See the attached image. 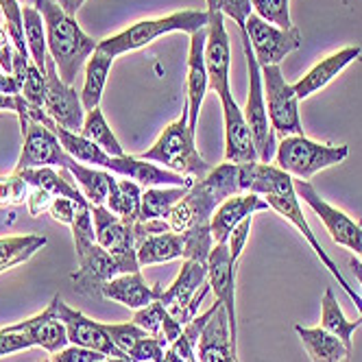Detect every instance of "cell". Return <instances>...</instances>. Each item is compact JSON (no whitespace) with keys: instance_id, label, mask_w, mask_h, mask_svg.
I'll list each match as a JSON object with an SVG mask.
<instances>
[{"instance_id":"cell-1","label":"cell","mask_w":362,"mask_h":362,"mask_svg":"<svg viewBox=\"0 0 362 362\" xmlns=\"http://www.w3.org/2000/svg\"><path fill=\"white\" fill-rule=\"evenodd\" d=\"M251 192L260 194L269 203L271 210H275L279 216L291 221L301 231V236L308 240L310 247H313V251L317 253L319 260L325 264V269L332 273V277L341 284V288L347 293V297L362 310V297L349 286L347 279L343 277V273L339 271V267L332 262V257L325 253V249L317 240L313 227L308 225V221L303 216V210H301V199L295 192V179L288 173H284L281 168H277L275 164L257 162L255 164V175H253V184H251Z\"/></svg>"},{"instance_id":"cell-2","label":"cell","mask_w":362,"mask_h":362,"mask_svg":"<svg viewBox=\"0 0 362 362\" xmlns=\"http://www.w3.org/2000/svg\"><path fill=\"white\" fill-rule=\"evenodd\" d=\"M35 7L44 18L48 57L55 62L62 81L74 86L76 74L98 48V42L83 33L74 16H68L55 0H35Z\"/></svg>"},{"instance_id":"cell-3","label":"cell","mask_w":362,"mask_h":362,"mask_svg":"<svg viewBox=\"0 0 362 362\" xmlns=\"http://www.w3.org/2000/svg\"><path fill=\"white\" fill-rule=\"evenodd\" d=\"M194 136H197V132L188 127V107H184L181 118L175 120L173 124H168L162 132V136L158 138V142H155L148 151L136 155V158L151 162V164H158L177 175L203 179L212 168L199 155Z\"/></svg>"},{"instance_id":"cell-4","label":"cell","mask_w":362,"mask_h":362,"mask_svg":"<svg viewBox=\"0 0 362 362\" xmlns=\"http://www.w3.org/2000/svg\"><path fill=\"white\" fill-rule=\"evenodd\" d=\"M208 20H210L208 11H192V9L177 11V13H170L166 18L140 20V22L132 24V27H127L124 31L100 40L98 50H103V53H107L116 59L118 55L134 53V50H140V48L153 44L158 37L175 33V31L192 35L194 31L208 27Z\"/></svg>"},{"instance_id":"cell-5","label":"cell","mask_w":362,"mask_h":362,"mask_svg":"<svg viewBox=\"0 0 362 362\" xmlns=\"http://www.w3.org/2000/svg\"><path fill=\"white\" fill-rule=\"evenodd\" d=\"M347 144H321L305 136L281 138L275 151V166L288 173L293 179L310 181L317 173L332 168L347 160Z\"/></svg>"},{"instance_id":"cell-6","label":"cell","mask_w":362,"mask_h":362,"mask_svg":"<svg viewBox=\"0 0 362 362\" xmlns=\"http://www.w3.org/2000/svg\"><path fill=\"white\" fill-rule=\"evenodd\" d=\"M240 33H243L245 59H247V70H249V94H247V105H245L243 114L251 127L255 151H257V162L271 164V160L275 158L277 144H275V132H273L271 120H269V112H267L262 70H260V66H257V59L251 50L247 33L245 31H240Z\"/></svg>"},{"instance_id":"cell-7","label":"cell","mask_w":362,"mask_h":362,"mask_svg":"<svg viewBox=\"0 0 362 362\" xmlns=\"http://www.w3.org/2000/svg\"><path fill=\"white\" fill-rule=\"evenodd\" d=\"M76 257H79V269L70 275V279L74 284V291L86 297L100 295L103 286H105L110 279L124 275V273H136L142 269L138 262V253L112 255L96 243Z\"/></svg>"},{"instance_id":"cell-8","label":"cell","mask_w":362,"mask_h":362,"mask_svg":"<svg viewBox=\"0 0 362 362\" xmlns=\"http://www.w3.org/2000/svg\"><path fill=\"white\" fill-rule=\"evenodd\" d=\"M262 83H264V98L267 112L273 132L281 138L288 136H303V124L299 116V96L295 88L286 81L279 66H264Z\"/></svg>"},{"instance_id":"cell-9","label":"cell","mask_w":362,"mask_h":362,"mask_svg":"<svg viewBox=\"0 0 362 362\" xmlns=\"http://www.w3.org/2000/svg\"><path fill=\"white\" fill-rule=\"evenodd\" d=\"M249 37L251 50L257 59V66H279L286 55H291L293 50L301 46V33L297 27L293 29H277L273 24L264 22L262 18H257L251 13L245 22L243 29Z\"/></svg>"},{"instance_id":"cell-10","label":"cell","mask_w":362,"mask_h":362,"mask_svg":"<svg viewBox=\"0 0 362 362\" xmlns=\"http://www.w3.org/2000/svg\"><path fill=\"white\" fill-rule=\"evenodd\" d=\"M295 192L321 218V223L325 225V229L329 231V236L336 245L354 251L356 255L362 251V223L354 221L349 214H345L343 210L334 208L325 199H321L310 181L295 179Z\"/></svg>"},{"instance_id":"cell-11","label":"cell","mask_w":362,"mask_h":362,"mask_svg":"<svg viewBox=\"0 0 362 362\" xmlns=\"http://www.w3.org/2000/svg\"><path fill=\"white\" fill-rule=\"evenodd\" d=\"M44 112L53 118L59 127L68 129L72 134H79L83 120H86V110L81 103V94L68 83L62 81L57 72V66L53 59H46V98H44Z\"/></svg>"},{"instance_id":"cell-12","label":"cell","mask_w":362,"mask_h":362,"mask_svg":"<svg viewBox=\"0 0 362 362\" xmlns=\"http://www.w3.org/2000/svg\"><path fill=\"white\" fill-rule=\"evenodd\" d=\"M22 138L24 142H22V153L16 164V173L27 170V168H44V166L66 168L72 160L66 153V148L62 146L53 129L37 120L27 122V132L22 134Z\"/></svg>"},{"instance_id":"cell-13","label":"cell","mask_w":362,"mask_h":362,"mask_svg":"<svg viewBox=\"0 0 362 362\" xmlns=\"http://www.w3.org/2000/svg\"><path fill=\"white\" fill-rule=\"evenodd\" d=\"M208 284L216 301L225 308L229 319L231 345L238 349V321H236V262L231 260L227 243L214 245L208 257Z\"/></svg>"},{"instance_id":"cell-14","label":"cell","mask_w":362,"mask_h":362,"mask_svg":"<svg viewBox=\"0 0 362 362\" xmlns=\"http://www.w3.org/2000/svg\"><path fill=\"white\" fill-rule=\"evenodd\" d=\"M53 305L57 310L59 319L66 325L70 345H79V347L94 349V351L107 356V358H127V354L120 351L114 345L112 336L107 334V329H105V325H103V323L88 319L81 313V310H74L68 303H64L62 297H53Z\"/></svg>"},{"instance_id":"cell-15","label":"cell","mask_w":362,"mask_h":362,"mask_svg":"<svg viewBox=\"0 0 362 362\" xmlns=\"http://www.w3.org/2000/svg\"><path fill=\"white\" fill-rule=\"evenodd\" d=\"M208 40H205V66H208L210 88L216 92L218 100H225L231 94L229 88V66H231V46L225 29V16L214 9L208 11Z\"/></svg>"},{"instance_id":"cell-16","label":"cell","mask_w":362,"mask_h":362,"mask_svg":"<svg viewBox=\"0 0 362 362\" xmlns=\"http://www.w3.org/2000/svg\"><path fill=\"white\" fill-rule=\"evenodd\" d=\"M223 120H225V162L231 164H251L257 162V151L253 142L251 127L245 120L243 110L234 96L221 100Z\"/></svg>"},{"instance_id":"cell-17","label":"cell","mask_w":362,"mask_h":362,"mask_svg":"<svg viewBox=\"0 0 362 362\" xmlns=\"http://www.w3.org/2000/svg\"><path fill=\"white\" fill-rule=\"evenodd\" d=\"M205 40H208V27L199 29L190 35V53H188V83H186V107H188V127L197 132L199 112L203 105L205 92L210 88L208 66H205Z\"/></svg>"},{"instance_id":"cell-18","label":"cell","mask_w":362,"mask_h":362,"mask_svg":"<svg viewBox=\"0 0 362 362\" xmlns=\"http://www.w3.org/2000/svg\"><path fill=\"white\" fill-rule=\"evenodd\" d=\"M264 210H271L269 203L255 192H245V194H234L225 199L216 212L212 214V221H210V229H212V238L216 245L221 243H227L229 240V234L234 231L245 218L253 216L255 212H264Z\"/></svg>"},{"instance_id":"cell-19","label":"cell","mask_w":362,"mask_h":362,"mask_svg":"<svg viewBox=\"0 0 362 362\" xmlns=\"http://www.w3.org/2000/svg\"><path fill=\"white\" fill-rule=\"evenodd\" d=\"M94 236L96 245L110 251L112 255H132L136 253V227L122 221L105 205H92Z\"/></svg>"},{"instance_id":"cell-20","label":"cell","mask_w":362,"mask_h":362,"mask_svg":"<svg viewBox=\"0 0 362 362\" xmlns=\"http://www.w3.org/2000/svg\"><path fill=\"white\" fill-rule=\"evenodd\" d=\"M11 327L24 332V334H27L29 339H31L33 347H42V349L48 351V354L62 351L64 347L70 345L66 325H64V321L59 319V315H57V310H55L53 301H50L48 308L42 310L40 315H35V317H31V319H27V321L13 323Z\"/></svg>"},{"instance_id":"cell-21","label":"cell","mask_w":362,"mask_h":362,"mask_svg":"<svg viewBox=\"0 0 362 362\" xmlns=\"http://www.w3.org/2000/svg\"><path fill=\"white\" fill-rule=\"evenodd\" d=\"M199 362H238L236 358V347L231 345V334H229V319L225 308L218 305L216 313L205 323L199 345H197Z\"/></svg>"},{"instance_id":"cell-22","label":"cell","mask_w":362,"mask_h":362,"mask_svg":"<svg viewBox=\"0 0 362 362\" xmlns=\"http://www.w3.org/2000/svg\"><path fill=\"white\" fill-rule=\"evenodd\" d=\"M360 53H362L360 46H345L341 50H336V53L327 55L325 59H321L315 68H310L305 76H301L297 83H293L299 100L313 96L321 92L325 86H329L349 64H354L360 57Z\"/></svg>"},{"instance_id":"cell-23","label":"cell","mask_w":362,"mask_h":362,"mask_svg":"<svg viewBox=\"0 0 362 362\" xmlns=\"http://www.w3.org/2000/svg\"><path fill=\"white\" fill-rule=\"evenodd\" d=\"M162 286H151L146 284V279L142 277L140 271L136 273H124L118 275L114 279H110L105 286L100 291V297H105L110 301H118L124 308H132V310H140L153 301H158L162 297Z\"/></svg>"},{"instance_id":"cell-24","label":"cell","mask_w":362,"mask_h":362,"mask_svg":"<svg viewBox=\"0 0 362 362\" xmlns=\"http://www.w3.org/2000/svg\"><path fill=\"white\" fill-rule=\"evenodd\" d=\"M208 281V264L197 260H184L179 275L166 291H162L160 301L166 305L168 315H173L179 321L181 310H184L190 299L199 293V288Z\"/></svg>"},{"instance_id":"cell-25","label":"cell","mask_w":362,"mask_h":362,"mask_svg":"<svg viewBox=\"0 0 362 362\" xmlns=\"http://www.w3.org/2000/svg\"><path fill=\"white\" fill-rule=\"evenodd\" d=\"M18 175H22V179L27 181L31 188H42L53 197H66V199H72L74 203L88 201L83 197V192L76 188L70 170H66V168H59V170H55L53 166L27 168V170H18Z\"/></svg>"},{"instance_id":"cell-26","label":"cell","mask_w":362,"mask_h":362,"mask_svg":"<svg viewBox=\"0 0 362 362\" xmlns=\"http://www.w3.org/2000/svg\"><path fill=\"white\" fill-rule=\"evenodd\" d=\"M136 253L140 267H153V264L179 260V257H184V234L164 231V234L142 236L136 243Z\"/></svg>"},{"instance_id":"cell-27","label":"cell","mask_w":362,"mask_h":362,"mask_svg":"<svg viewBox=\"0 0 362 362\" xmlns=\"http://www.w3.org/2000/svg\"><path fill=\"white\" fill-rule=\"evenodd\" d=\"M140 201H142V186L134 179L116 177L110 173V192L105 208L120 216L122 221L136 225L140 221Z\"/></svg>"},{"instance_id":"cell-28","label":"cell","mask_w":362,"mask_h":362,"mask_svg":"<svg viewBox=\"0 0 362 362\" xmlns=\"http://www.w3.org/2000/svg\"><path fill=\"white\" fill-rule=\"evenodd\" d=\"M295 332L299 334V339L313 362H345L351 354L332 332H327L321 325L319 327L297 325Z\"/></svg>"},{"instance_id":"cell-29","label":"cell","mask_w":362,"mask_h":362,"mask_svg":"<svg viewBox=\"0 0 362 362\" xmlns=\"http://www.w3.org/2000/svg\"><path fill=\"white\" fill-rule=\"evenodd\" d=\"M112 64H114V57L107 55V53H103V50H98V48L92 53V57L86 62V79H83V88L79 92L86 112H90L94 107H100L103 90H105Z\"/></svg>"},{"instance_id":"cell-30","label":"cell","mask_w":362,"mask_h":362,"mask_svg":"<svg viewBox=\"0 0 362 362\" xmlns=\"http://www.w3.org/2000/svg\"><path fill=\"white\" fill-rule=\"evenodd\" d=\"M192 188V186H190ZM188 186H153L142 190V201H140V221H158L164 218L175 205L186 197L190 190Z\"/></svg>"},{"instance_id":"cell-31","label":"cell","mask_w":362,"mask_h":362,"mask_svg":"<svg viewBox=\"0 0 362 362\" xmlns=\"http://www.w3.org/2000/svg\"><path fill=\"white\" fill-rule=\"evenodd\" d=\"M66 170H70V175L74 177V181L81 186L83 197L92 205H105L107 192H110V173L107 170L94 168V166H86L81 162H76L74 158L70 160V164L66 166Z\"/></svg>"},{"instance_id":"cell-32","label":"cell","mask_w":362,"mask_h":362,"mask_svg":"<svg viewBox=\"0 0 362 362\" xmlns=\"http://www.w3.org/2000/svg\"><path fill=\"white\" fill-rule=\"evenodd\" d=\"M362 325V319L358 317L356 321H349L343 315V308L336 301L332 288L325 291L323 301H321V327H325L327 332H332L336 339H339L349 351H351V334Z\"/></svg>"},{"instance_id":"cell-33","label":"cell","mask_w":362,"mask_h":362,"mask_svg":"<svg viewBox=\"0 0 362 362\" xmlns=\"http://www.w3.org/2000/svg\"><path fill=\"white\" fill-rule=\"evenodd\" d=\"M44 245H46V238L40 234L0 238V273H5L18 264H24Z\"/></svg>"},{"instance_id":"cell-34","label":"cell","mask_w":362,"mask_h":362,"mask_svg":"<svg viewBox=\"0 0 362 362\" xmlns=\"http://www.w3.org/2000/svg\"><path fill=\"white\" fill-rule=\"evenodd\" d=\"M22 22H24V40H27L29 55L33 64L46 72V59H48V48H46V27L44 18L37 11L35 5H24L22 7Z\"/></svg>"},{"instance_id":"cell-35","label":"cell","mask_w":362,"mask_h":362,"mask_svg":"<svg viewBox=\"0 0 362 362\" xmlns=\"http://www.w3.org/2000/svg\"><path fill=\"white\" fill-rule=\"evenodd\" d=\"M79 134L83 138H88L90 142H94L96 146H100L107 155H112V158H122V155H124L120 142L116 140L112 127L107 124L105 114H103L100 107H94L90 112H86V120H83V127H81Z\"/></svg>"},{"instance_id":"cell-36","label":"cell","mask_w":362,"mask_h":362,"mask_svg":"<svg viewBox=\"0 0 362 362\" xmlns=\"http://www.w3.org/2000/svg\"><path fill=\"white\" fill-rule=\"evenodd\" d=\"M72 236H74V249L76 255H81L83 251H88L94 243V218H92V203L83 201V203H76V210H74V218H72Z\"/></svg>"},{"instance_id":"cell-37","label":"cell","mask_w":362,"mask_h":362,"mask_svg":"<svg viewBox=\"0 0 362 362\" xmlns=\"http://www.w3.org/2000/svg\"><path fill=\"white\" fill-rule=\"evenodd\" d=\"M214 245L216 243L212 238L210 223L192 227L190 231L184 234V260H197V262L208 264V257H210Z\"/></svg>"},{"instance_id":"cell-38","label":"cell","mask_w":362,"mask_h":362,"mask_svg":"<svg viewBox=\"0 0 362 362\" xmlns=\"http://www.w3.org/2000/svg\"><path fill=\"white\" fill-rule=\"evenodd\" d=\"M253 13L277 29H293L291 20V0H251Z\"/></svg>"},{"instance_id":"cell-39","label":"cell","mask_w":362,"mask_h":362,"mask_svg":"<svg viewBox=\"0 0 362 362\" xmlns=\"http://www.w3.org/2000/svg\"><path fill=\"white\" fill-rule=\"evenodd\" d=\"M166 349L168 341L164 336H144L127 351V358L132 362H164Z\"/></svg>"},{"instance_id":"cell-40","label":"cell","mask_w":362,"mask_h":362,"mask_svg":"<svg viewBox=\"0 0 362 362\" xmlns=\"http://www.w3.org/2000/svg\"><path fill=\"white\" fill-rule=\"evenodd\" d=\"M31 186L22 179V175H0V208H13L29 199Z\"/></svg>"},{"instance_id":"cell-41","label":"cell","mask_w":362,"mask_h":362,"mask_svg":"<svg viewBox=\"0 0 362 362\" xmlns=\"http://www.w3.org/2000/svg\"><path fill=\"white\" fill-rule=\"evenodd\" d=\"M20 94L22 98L35 107H44V98H46V72H42L33 62L24 74V79L20 81Z\"/></svg>"},{"instance_id":"cell-42","label":"cell","mask_w":362,"mask_h":362,"mask_svg":"<svg viewBox=\"0 0 362 362\" xmlns=\"http://www.w3.org/2000/svg\"><path fill=\"white\" fill-rule=\"evenodd\" d=\"M103 325H105L107 334L112 336L114 345L120 351H124V354L132 349L140 339H144V336H151L140 325H136L134 321H129V323H103Z\"/></svg>"},{"instance_id":"cell-43","label":"cell","mask_w":362,"mask_h":362,"mask_svg":"<svg viewBox=\"0 0 362 362\" xmlns=\"http://www.w3.org/2000/svg\"><path fill=\"white\" fill-rule=\"evenodd\" d=\"M164 315H166V305L158 299L153 301L140 310H136L134 315V323L140 325L146 334L151 336H162V321H164Z\"/></svg>"},{"instance_id":"cell-44","label":"cell","mask_w":362,"mask_h":362,"mask_svg":"<svg viewBox=\"0 0 362 362\" xmlns=\"http://www.w3.org/2000/svg\"><path fill=\"white\" fill-rule=\"evenodd\" d=\"M31 347H33V343L24 332L13 329L11 325L0 329V358L9 356V354L24 351V349H31Z\"/></svg>"},{"instance_id":"cell-45","label":"cell","mask_w":362,"mask_h":362,"mask_svg":"<svg viewBox=\"0 0 362 362\" xmlns=\"http://www.w3.org/2000/svg\"><path fill=\"white\" fill-rule=\"evenodd\" d=\"M216 9L231 18L236 24H238V29L243 31L245 29V22L247 18L253 13V5H251V0H216Z\"/></svg>"},{"instance_id":"cell-46","label":"cell","mask_w":362,"mask_h":362,"mask_svg":"<svg viewBox=\"0 0 362 362\" xmlns=\"http://www.w3.org/2000/svg\"><path fill=\"white\" fill-rule=\"evenodd\" d=\"M105 358L107 356H103L94 349H88V347H79V345H68L62 351L50 354V362H98Z\"/></svg>"},{"instance_id":"cell-47","label":"cell","mask_w":362,"mask_h":362,"mask_svg":"<svg viewBox=\"0 0 362 362\" xmlns=\"http://www.w3.org/2000/svg\"><path fill=\"white\" fill-rule=\"evenodd\" d=\"M251 223H253V216L245 218L234 231L229 234V240H227V247H229V253H231V260L238 264L240 255H243V249L249 240V234H251Z\"/></svg>"},{"instance_id":"cell-48","label":"cell","mask_w":362,"mask_h":362,"mask_svg":"<svg viewBox=\"0 0 362 362\" xmlns=\"http://www.w3.org/2000/svg\"><path fill=\"white\" fill-rule=\"evenodd\" d=\"M74 210H76V203H74L72 199L55 197V199H53V203H50L48 214L53 216V221H57V223H62V225H72Z\"/></svg>"},{"instance_id":"cell-49","label":"cell","mask_w":362,"mask_h":362,"mask_svg":"<svg viewBox=\"0 0 362 362\" xmlns=\"http://www.w3.org/2000/svg\"><path fill=\"white\" fill-rule=\"evenodd\" d=\"M18 48L11 42L9 33L0 27V70L5 74H13V59H16Z\"/></svg>"},{"instance_id":"cell-50","label":"cell","mask_w":362,"mask_h":362,"mask_svg":"<svg viewBox=\"0 0 362 362\" xmlns=\"http://www.w3.org/2000/svg\"><path fill=\"white\" fill-rule=\"evenodd\" d=\"M53 199H55L53 194L46 192V190H42V188H31L29 199H27V205H29L31 216H40V214L48 212V210H50V203H53Z\"/></svg>"},{"instance_id":"cell-51","label":"cell","mask_w":362,"mask_h":362,"mask_svg":"<svg viewBox=\"0 0 362 362\" xmlns=\"http://www.w3.org/2000/svg\"><path fill=\"white\" fill-rule=\"evenodd\" d=\"M181 329H184V325H181L173 315H168V310H166L164 321H162V336L168 341V345H170V343H175V341L179 339Z\"/></svg>"},{"instance_id":"cell-52","label":"cell","mask_w":362,"mask_h":362,"mask_svg":"<svg viewBox=\"0 0 362 362\" xmlns=\"http://www.w3.org/2000/svg\"><path fill=\"white\" fill-rule=\"evenodd\" d=\"M86 0H57V5L68 13V16H74L76 11H79L83 7Z\"/></svg>"},{"instance_id":"cell-53","label":"cell","mask_w":362,"mask_h":362,"mask_svg":"<svg viewBox=\"0 0 362 362\" xmlns=\"http://www.w3.org/2000/svg\"><path fill=\"white\" fill-rule=\"evenodd\" d=\"M0 110H9V112H18V98L11 96V94H5L0 92Z\"/></svg>"},{"instance_id":"cell-54","label":"cell","mask_w":362,"mask_h":362,"mask_svg":"<svg viewBox=\"0 0 362 362\" xmlns=\"http://www.w3.org/2000/svg\"><path fill=\"white\" fill-rule=\"evenodd\" d=\"M208 3V11H214L216 9V0H205Z\"/></svg>"},{"instance_id":"cell-55","label":"cell","mask_w":362,"mask_h":362,"mask_svg":"<svg viewBox=\"0 0 362 362\" xmlns=\"http://www.w3.org/2000/svg\"><path fill=\"white\" fill-rule=\"evenodd\" d=\"M188 362H199V360H197V356H192V358H190Z\"/></svg>"},{"instance_id":"cell-56","label":"cell","mask_w":362,"mask_h":362,"mask_svg":"<svg viewBox=\"0 0 362 362\" xmlns=\"http://www.w3.org/2000/svg\"><path fill=\"white\" fill-rule=\"evenodd\" d=\"M37 362H50V358H42V360H37Z\"/></svg>"},{"instance_id":"cell-57","label":"cell","mask_w":362,"mask_h":362,"mask_svg":"<svg viewBox=\"0 0 362 362\" xmlns=\"http://www.w3.org/2000/svg\"><path fill=\"white\" fill-rule=\"evenodd\" d=\"M98 362H112V358H105V360H98Z\"/></svg>"},{"instance_id":"cell-58","label":"cell","mask_w":362,"mask_h":362,"mask_svg":"<svg viewBox=\"0 0 362 362\" xmlns=\"http://www.w3.org/2000/svg\"><path fill=\"white\" fill-rule=\"evenodd\" d=\"M358 257H360V262H362V251H360V253H358Z\"/></svg>"},{"instance_id":"cell-59","label":"cell","mask_w":362,"mask_h":362,"mask_svg":"<svg viewBox=\"0 0 362 362\" xmlns=\"http://www.w3.org/2000/svg\"><path fill=\"white\" fill-rule=\"evenodd\" d=\"M33 5H35V0H33Z\"/></svg>"}]
</instances>
